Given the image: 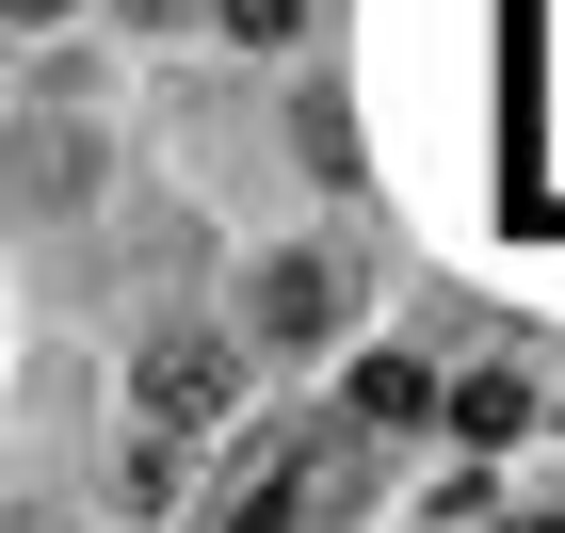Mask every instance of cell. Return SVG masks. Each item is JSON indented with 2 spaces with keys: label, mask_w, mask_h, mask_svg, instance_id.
Masks as SVG:
<instances>
[{
  "label": "cell",
  "mask_w": 565,
  "mask_h": 533,
  "mask_svg": "<svg viewBox=\"0 0 565 533\" xmlns=\"http://www.w3.org/2000/svg\"><path fill=\"white\" fill-rule=\"evenodd\" d=\"M355 420H372V437H420V420H436V372H420V355H372V372H355Z\"/></svg>",
  "instance_id": "obj_4"
},
{
  "label": "cell",
  "mask_w": 565,
  "mask_h": 533,
  "mask_svg": "<svg viewBox=\"0 0 565 533\" xmlns=\"http://www.w3.org/2000/svg\"><path fill=\"white\" fill-rule=\"evenodd\" d=\"M355 469H372V420H291V437H259L211 486V533H307V518L355 501Z\"/></svg>",
  "instance_id": "obj_1"
},
{
  "label": "cell",
  "mask_w": 565,
  "mask_h": 533,
  "mask_svg": "<svg viewBox=\"0 0 565 533\" xmlns=\"http://www.w3.org/2000/svg\"><path fill=\"white\" fill-rule=\"evenodd\" d=\"M259 323H275V340H340V323H355V259H323V243L275 259L259 275Z\"/></svg>",
  "instance_id": "obj_3"
},
{
  "label": "cell",
  "mask_w": 565,
  "mask_h": 533,
  "mask_svg": "<svg viewBox=\"0 0 565 533\" xmlns=\"http://www.w3.org/2000/svg\"><path fill=\"white\" fill-rule=\"evenodd\" d=\"M17 17H65V0H17Z\"/></svg>",
  "instance_id": "obj_8"
},
{
  "label": "cell",
  "mask_w": 565,
  "mask_h": 533,
  "mask_svg": "<svg viewBox=\"0 0 565 533\" xmlns=\"http://www.w3.org/2000/svg\"><path fill=\"white\" fill-rule=\"evenodd\" d=\"M226 388H243V355H226L211 323H162V340H146V372H130L146 437H178V420H226Z\"/></svg>",
  "instance_id": "obj_2"
},
{
  "label": "cell",
  "mask_w": 565,
  "mask_h": 533,
  "mask_svg": "<svg viewBox=\"0 0 565 533\" xmlns=\"http://www.w3.org/2000/svg\"><path fill=\"white\" fill-rule=\"evenodd\" d=\"M226 33H259V49H291V33H307V0H226Z\"/></svg>",
  "instance_id": "obj_6"
},
{
  "label": "cell",
  "mask_w": 565,
  "mask_h": 533,
  "mask_svg": "<svg viewBox=\"0 0 565 533\" xmlns=\"http://www.w3.org/2000/svg\"><path fill=\"white\" fill-rule=\"evenodd\" d=\"M130 17H194V0H130Z\"/></svg>",
  "instance_id": "obj_7"
},
{
  "label": "cell",
  "mask_w": 565,
  "mask_h": 533,
  "mask_svg": "<svg viewBox=\"0 0 565 533\" xmlns=\"http://www.w3.org/2000/svg\"><path fill=\"white\" fill-rule=\"evenodd\" d=\"M452 420H469V437H518L533 388H518V372H469V388H452Z\"/></svg>",
  "instance_id": "obj_5"
}]
</instances>
